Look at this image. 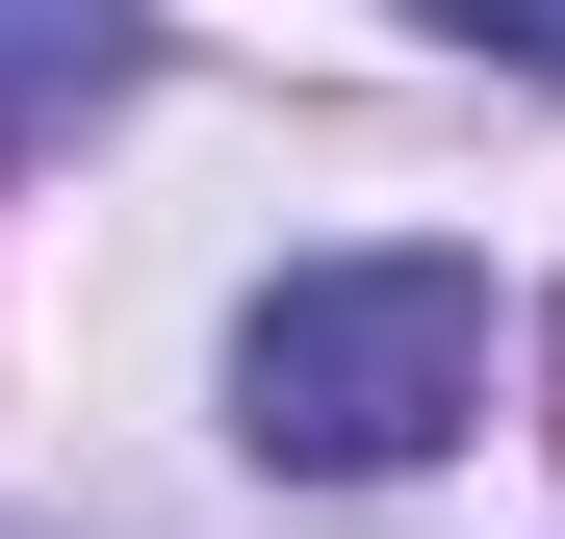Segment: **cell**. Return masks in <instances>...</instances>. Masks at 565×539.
Wrapping results in <instances>:
<instances>
[{
	"instance_id": "cell-1",
	"label": "cell",
	"mask_w": 565,
	"mask_h": 539,
	"mask_svg": "<svg viewBox=\"0 0 565 539\" xmlns=\"http://www.w3.org/2000/svg\"><path fill=\"white\" fill-rule=\"evenodd\" d=\"M462 411H489V283L462 257H309L232 334V436L282 488H412Z\"/></svg>"
},
{
	"instance_id": "cell-2",
	"label": "cell",
	"mask_w": 565,
	"mask_h": 539,
	"mask_svg": "<svg viewBox=\"0 0 565 539\" xmlns=\"http://www.w3.org/2000/svg\"><path fill=\"white\" fill-rule=\"evenodd\" d=\"M489 52H540V77H565V0H514V26H489Z\"/></svg>"
},
{
	"instance_id": "cell-3",
	"label": "cell",
	"mask_w": 565,
	"mask_h": 539,
	"mask_svg": "<svg viewBox=\"0 0 565 539\" xmlns=\"http://www.w3.org/2000/svg\"><path fill=\"white\" fill-rule=\"evenodd\" d=\"M540 386H565V309H540Z\"/></svg>"
}]
</instances>
